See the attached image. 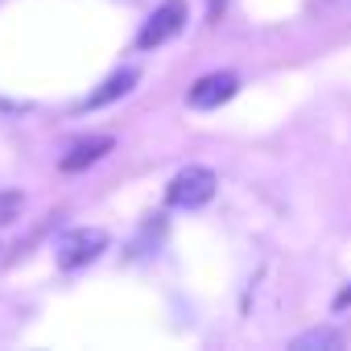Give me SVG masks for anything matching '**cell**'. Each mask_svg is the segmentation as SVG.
<instances>
[{
  "mask_svg": "<svg viewBox=\"0 0 351 351\" xmlns=\"http://www.w3.org/2000/svg\"><path fill=\"white\" fill-rule=\"evenodd\" d=\"M215 173L207 169V165H186L178 178L169 182V191H165V203L169 207H182V211H195V207H207L211 199H215Z\"/></svg>",
  "mask_w": 351,
  "mask_h": 351,
  "instance_id": "6da1fadb",
  "label": "cell"
},
{
  "mask_svg": "<svg viewBox=\"0 0 351 351\" xmlns=\"http://www.w3.org/2000/svg\"><path fill=\"white\" fill-rule=\"evenodd\" d=\"M182 29H186V5H182V0H165L161 9H153V17L145 21V29L136 34V46L153 50V46H161L169 38H178Z\"/></svg>",
  "mask_w": 351,
  "mask_h": 351,
  "instance_id": "7a4b0ae2",
  "label": "cell"
},
{
  "mask_svg": "<svg viewBox=\"0 0 351 351\" xmlns=\"http://www.w3.org/2000/svg\"><path fill=\"white\" fill-rule=\"evenodd\" d=\"M104 248H108V232H99V228H75V232H66L58 240V265L62 269H83Z\"/></svg>",
  "mask_w": 351,
  "mask_h": 351,
  "instance_id": "3957f363",
  "label": "cell"
},
{
  "mask_svg": "<svg viewBox=\"0 0 351 351\" xmlns=\"http://www.w3.org/2000/svg\"><path fill=\"white\" fill-rule=\"evenodd\" d=\"M240 91V79L232 75V71H215V75H203L195 87H191V108H199V112H211V108H219V104H228L232 95Z\"/></svg>",
  "mask_w": 351,
  "mask_h": 351,
  "instance_id": "277c9868",
  "label": "cell"
},
{
  "mask_svg": "<svg viewBox=\"0 0 351 351\" xmlns=\"http://www.w3.org/2000/svg\"><path fill=\"white\" fill-rule=\"evenodd\" d=\"M112 149V136H87V141H79V145H71V153L58 161L66 173H79V169H87V165H95L104 153Z\"/></svg>",
  "mask_w": 351,
  "mask_h": 351,
  "instance_id": "5b68a950",
  "label": "cell"
},
{
  "mask_svg": "<svg viewBox=\"0 0 351 351\" xmlns=\"http://www.w3.org/2000/svg\"><path fill=\"white\" fill-rule=\"evenodd\" d=\"M132 83H136V71H116L112 79H104L99 83V91H91L87 95V108H104V104H112V99H120L124 91H132Z\"/></svg>",
  "mask_w": 351,
  "mask_h": 351,
  "instance_id": "8992f818",
  "label": "cell"
},
{
  "mask_svg": "<svg viewBox=\"0 0 351 351\" xmlns=\"http://www.w3.org/2000/svg\"><path fill=\"white\" fill-rule=\"evenodd\" d=\"M289 347H293V351H339V347H343V335L330 330V326H318V330L298 335Z\"/></svg>",
  "mask_w": 351,
  "mask_h": 351,
  "instance_id": "52a82bcc",
  "label": "cell"
},
{
  "mask_svg": "<svg viewBox=\"0 0 351 351\" xmlns=\"http://www.w3.org/2000/svg\"><path fill=\"white\" fill-rule=\"evenodd\" d=\"M21 207H25V199H21L17 191H0V228L13 223V219L21 215Z\"/></svg>",
  "mask_w": 351,
  "mask_h": 351,
  "instance_id": "ba28073f",
  "label": "cell"
},
{
  "mask_svg": "<svg viewBox=\"0 0 351 351\" xmlns=\"http://www.w3.org/2000/svg\"><path fill=\"white\" fill-rule=\"evenodd\" d=\"M347 306H351V285L339 289V298H335V310H347Z\"/></svg>",
  "mask_w": 351,
  "mask_h": 351,
  "instance_id": "9c48e42d",
  "label": "cell"
},
{
  "mask_svg": "<svg viewBox=\"0 0 351 351\" xmlns=\"http://www.w3.org/2000/svg\"><path fill=\"white\" fill-rule=\"evenodd\" d=\"M211 5V21H219V13H223V0H207Z\"/></svg>",
  "mask_w": 351,
  "mask_h": 351,
  "instance_id": "30bf717a",
  "label": "cell"
}]
</instances>
